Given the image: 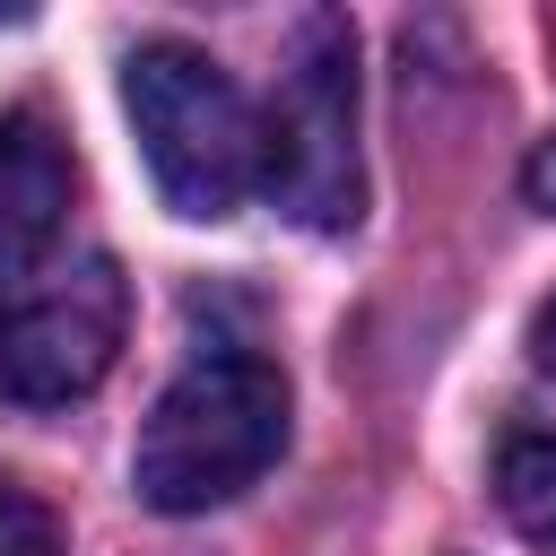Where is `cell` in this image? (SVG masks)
<instances>
[{
	"instance_id": "obj_4",
	"label": "cell",
	"mask_w": 556,
	"mask_h": 556,
	"mask_svg": "<svg viewBox=\"0 0 556 556\" xmlns=\"http://www.w3.org/2000/svg\"><path fill=\"white\" fill-rule=\"evenodd\" d=\"M130 330V287L104 252L61 261L0 295V391L17 408H70L87 400Z\"/></svg>"
},
{
	"instance_id": "obj_5",
	"label": "cell",
	"mask_w": 556,
	"mask_h": 556,
	"mask_svg": "<svg viewBox=\"0 0 556 556\" xmlns=\"http://www.w3.org/2000/svg\"><path fill=\"white\" fill-rule=\"evenodd\" d=\"M70 208V156L35 113H0V261H26L52 243Z\"/></svg>"
},
{
	"instance_id": "obj_9",
	"label": "cell",
	"mask_w": 556,
	"mask_h": 556,
	"mask_svg": "<svg viewBox=\"0 0 556 556\" xmlns=\"http://www.w3.org/2000/svg\"><path fill=\"white\" fill-rule=\"evenodd\" d=\"M530 356H539V374H556V295L530 313Z\"/></svg>"
},
{
	"instance_id": "obj_6",
	"label": "cell",
	"mask_w": 556,
	"mask_h": 556,
	"mask_svg": "<svg viewBox=\"0 0 556 556\" xmlns=\"http://www.w3.org/2000/svg\"><path fill=\"white\" fill-rule=\"evenodd\" d=\"M495 495H504L521 539L556 547V434H513L495 460Z\"/></svg>"
},
{
	"instance_id": "obj_1",
	"label": "cell",
	"mask_w": 556,
	"mask_h": 556,
	"mask_svg": "<svg viewBox=\"0 0 556 556\" xmlns=\"http://www.w3.org/2000/svg\"><path fill=\"white\" fill-rule=\"evenodd\" d=\"M287 452V374L252 348L191 356L130 443V486L148 513H208L235 504Z\"/></svg>"
},
{
	"instance_id": "obj_8",
	"label": "cell",
	"mask_w": 556,
	"mask_h": 556,
	"mask_svg": "<svg viewBox=\"0 0 556 556\" xmlns=\"http://www.w3.org/2000/svg\"><path fill=\"white\" fill-rule=\"evenodd\" d=\"M521 191H530V208L556 217V139H539V156L521 165Z\"/></svg>"
},
{
	"instance_id": "obj_2",
	"label": "cell",
	"mask_w": 556,
	"mask_h": 556,
	"mask_svg": "<svg viewBox=\"0 0 556 556\" xmlns=\"http://www.w3.org/2000/svg\"><path fill=\"white\" fill-rule=\"evenodd\" d=\"M122 104L148 156V182L165 191L174 217H235L243 191L261 182V122L243 87L200 52V43H139L122 61Z\"/></svg>"
},
{
	"instance_id": "obj_3",
	"label": "cell",
	"mask_w": 556,
	"mask_h": 556,
	"mask_svg": "<svg viewBox=\"0 0 556 556\" xmlns=\"http://www.w3.org/2000/svg\"><path fill=\"white\" fill-rule=\"evenodd\" d=\"M261 182L313 235L356 226L365 174H356V35H348V17L295 26V61L261 122Z\"/></svg>"
},
{
	"instance_id": "obj_7",
	"label": "cell",
	"mask_w": 556,
	"mask_h": 556,
	"mask_svg": "<svg viewBox=\"0 0 556 556\" xmlns=\"http://www.w3.org/2000/svg\"><path fill=\"white\" fill-rule=\"evenodd\" d=\"M0 556H61V513L26 478H0Z\"/></svg>"
}]
</instances>
